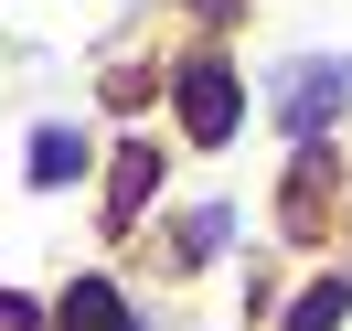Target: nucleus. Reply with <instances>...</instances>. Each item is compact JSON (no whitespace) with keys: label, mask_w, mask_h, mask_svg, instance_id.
<instances>
[{"label":"nucleus","mask_w":352,"mask_h":331,"mask_svg":"<svg viewBox=\"0 0 352 331\" xmlns=\"http://www.w3.org/2000/svg\"><path fill=\"white\" fill-rule=\"evenodd\" d=\"M235 118H245V86L224 65H192V75H182V129H192V139H235Z\"/></svg>","instance_id":"obj_1"},{"label":"nucleus","mask_w":352,"mask_h":331,"mask_svg":"<svg viewBox=\"0 0 352 331\" xmlns=\"http://www.w3.org/2000/svg\"><path fill=\"white\" fill-rule=\"evenodd\" d=\"M342 86H352V65H299V75H288V96H278V118H288V129H320V118L331 107H342Z\"/></svg>","instance_id":"obj_2"},{"label":"nucleus","mask_w":352,"mask_h":331,"mask_svg":"<svg viewBox=\"0 0 352 331\" xmlns=\"http://www.w3.org/2000/svg\"><path fill=\"white\" fill-rule=\"evenodd\" d=\"M54 331H129V299H118L107 278H75L65 299H54Z\"/></svg>","instance_id":"obj_3"},{"label":"nucleus","mask_w":352,"mask_h":331,"mask_svg":"<svg viewBox=\"0 0 352 331\" xmlns=\"http://www.w3.org/2000/svg\"><path fill=\"white\" fill-rule=\"evenodd\" d=\"M150 193H160V150H139V139H129V150H118V171H107V214L129 224Z\"/></svg>","instance_id":"obj_4"},{"label":"nucleus","mask_w":352,"mask_h":331,"mask_svg":"<svg viewBox=\"0 0 352 331\" xmlns=\"http://www.w3.org/2000/svg\"><path fill=\"white\" fill-rule=\"evenodd\" d=\"M75 171H86V139H75V129H43V139H32V182H43V193L75 182Z\"/></svg>","instance_id":"obj_5"},{"label":"nucleus","mask_w":352,"mask_h":331,"mask_svg":"<svg viewBox=\"0 0 352 331\" xmlns=\"http://www.w3.org/2000/svg\"><path fill=\"white\" fill-rule=\"evenodd\" d=\"M342 310H352V288H342V278H320V288H299L288 331H342Z\"/></svg>","instance_id":"obj_6"},{"label":"nucleus","mask_w":352,"mask_h":331,"mask_svg":"<svg viewBox=\"0 0 352 331\" xmlns=\"http://www.w3.org/2000/svg\"><path fill=\"white\" fill-rule=\"evenodd\" d=\"M0 331H32V299H11V288H0Z\"/></svg>","instance_id":"obj_7"}]
</instances>
